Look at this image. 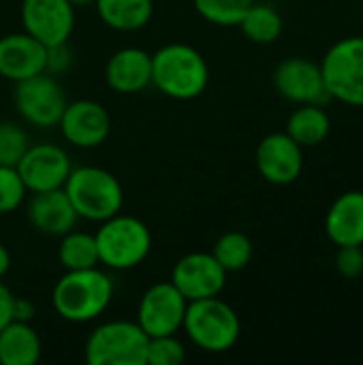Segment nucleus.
<instances>
[{"mask_svg": "<svg viewBox=\"0 0 363 365\" xmlns=\"http://www.w3.org/2000/svg\"><path fill=\"white\" fill-rule=\"evenodd\" d=\"M116 284L109 274L98 267L66 269L53 284L51 304L56 314L75 325L92 323L111 306Z\"/></svg>", "mask_w": 363, "mask_h": 365, "instance_id": "1", "label": "nucleus"}, {"mask_svg": "<svg viewBox=\"0 0 363 365\" xmlns=\"http://www.w3.org/2000/svg\"><path fill=\"white\" fill-rule=\"evenodd\" d=\"M210 66L199 49L186 43H169L152 53V86L175 101H193L205 92Z\"/></svg>", "mask_w": 363, "mask_h": 365, "instance_id": "2", "label": "nucleus"}, {"mask_svg": "<svg viewBox=\"0 0 363 365\" xmlns=\"http://www.w3.org/2000/svg\"><path fill=\"white\" fill-rule=\"evenodd\" d=\"M98 225L101 227L94 233L98 261L107 269L128 272L139 267L150 257L152 233L143 220L120 212Z\"/></svg>", "mask_w": 363, "mask_h": 365, "instance_id": "3", "label": "nucleus"}, {"mask_svg": "<svg viewBox=\"0 0 363 365\" xmlns=\"http://www.w3.org/2000/svg\"><path fill=\"white\" fill-rule=\"evenodd\" d=\"M64 192L71 199L79 218L103 222L122 212L124 188L120 180L101 167H77L64 182Z\"/></svg>", "mask_w": 363, "mask_h": 365, "instance_id": "4", "label": "nucleus"}, {"mask_svg": "<svg viewBox=\"0 0 363 365\" xmlns=\"http://www.w3.org/2000/svg\"><path fill=\"white\" fill-rule=\"evenodd\" d=\"M182 329L197 349L205 353H227L240 340L242 321L237 312L216 295L188 302Z\"/></svg>", "mask_w": 363, "mask_h": 365, "instance_id": "5", "label": "nucleus"}, {"mask_svg": "<svg viewBox=\"0 0 363 365\" xmlns=\"http://www.w3.org/2000/svg\"><path fill=\"white\" fill-rule=\"evenodd\" d=\"M148 340L137 321H107L90 331L86 361L90 365H145Z\"/></svg>", "mask_w": 363, "mask_h": 365, "instance_id": "6", "label": "nucleus"}, {"mask_svg": "<svg viewBox=\"0 0 363 365\" xmlns=\"http://www.w3.org/2000/svg\"><path fill=\"white\" fill-rule=\"evenodd\" d=\"M319 66L329 98L349 107H363V36L336 41Z\"/></svg>", "mask_w": 363, "mask_h": 365, "instance_id": "7", "label": "nucleus"}, {"mask_svg": "<svg viewBox=\"0 0 363 365\" xmlns=\"http://www.w3.org/2000/svg\"><path fill=\"white\" fill-rule=\"evenodd\" d=\"M13 103L24 122L36 128H51L60 122L66 107V96L56 75L43 71L15 83Z\"/></svg>", "mask_w": 363, "mask_h": 365, "instance_id": "8", "label": "nucleus"}, {"mask_svg": "<svg viewBox=\"0 0 363 365\" xmlns=\"http://www.w3.org/2000/svg\"><path fill=\"white\" fill-rule=\"evenodd\" d=\"M186 306V297L171 280L156 282L141 295L135 321L148 334V338L178 334L184 323Z\"/></svg>", "mask_w": 363, "mask_h": 365, "instance_id": "9", "label": "nucleus"}, {"mask_svg": "<svg viewBox=\"0 0 363 365\" xmlns=\"http://www.w3.org/2000/svg\"><path fill=\"white\" fill-rule=\"evenodd\" d=\"M24 32L45 47L68 43L75 30V6L68 0H21Z\"/></svg>", "mask_w": 363, "mask_h": 365, "instance_id": "10", "label": "nucleus"}, {"mask_svg": "<svg viewBox=\"0 0 363 365\" xmlns=\"http://www.w3.org/2000/svg\"><path fill=\"white\" fill-rule=\"evenodd\" d=\"M276 92L295 105H325L329 94L323 83L321 66L302 56H291L282 60L272 75Z\"/></svg>", "mask_w": 363, "mask_h": 365, "instance_id": "11", "label": "nucleus"}, {"mask_svg": "<svg viewBox=\"0 0 363 365\" xmlns=\"http://www.w3.org/2000/svg\"><path fill=\"white\" fill-rule=\"evenodd\" d=\"M17 171L28 192H43L62 188L73 171V165L66 150H62L60 145L36 143L28 145L21 160L17 163Z\"/></svg>", "mask_w": 363, "mask_h": 365, "instance_id": "12", "label": "nucleus"}, {"mask_svg": "<svg viewBox=\"0 0 363 365\" xmlns=\"http://www.w3.org/2000/svg\"><path fill=\"white\" fill-rule=\"evenodd\" d=\"M171 282L186 302H197L220 295L227 284V272L212 252H190L173 265Z\"/></svg>", "mask_w": 363, "mask_h": 365, "instance_id": "13", "label": "nucleus"}, {"mask_svg": "<svg viewBox=\"0 0 363 365\" xmlns=\"http://www.w3.org/2000/svg\"><path fill=\"white\" fill-rule=\"evenodd\" d=\"M58 126L62 137L71 145L90 150L107 141L111 133V118L101 103L81 98V101L66 103Z\"/></svg>", "mask_w": 363, "mask_h": 365, "instance_id": "14", "label": "nucleus"}, {"mask_svg": "<svg viewBox=\"0 0 363 365\" xmlns=\"http://www.w3.org/2000/svg\"><path fill=\"white\" fill-rule=\"evenodd\" d=\"M257 169L274 186L293 184L304 169V148L287 133H270L257 145Z\"/></svg>", "mask_w": 363, "mask_h": 365, "instance_id": "15", "label": "nucleus"}, {"mask_svg": "<svg viewBox=\"0 0 363 365\" xmlns=\"http://www.w3.org/2000/svg\"><path fill=\"white\" fill-rule=\"evenodd\" d=\"M47 47L28 32H13L0 38V77L17 83L45 71Z\"/></svg>", "mask_w": 363, "mask_h": 365, "instance_id": "16", "label": "nucleus"}, {"mask_svg": "<svg viewBox=\"0 0 363 365\" xmlns=\"http://www.w3.org/2000/svg\"><path fill=\"white\" fill-rule=\"evenodd\" d=\"M28 220L32 229L49 237H62L77 227V212L66 197L64 188L32 192L28 203Z\"/></svg>", "mask_w": 363, "mask_h": 365, "instance_id": "17", "label": "nucleus"}, {"mask_svg": "<svg viewBox=\"0 0 363 365\" xmlns=\"http://www.w3.org/2000/svg\"><path fill=\"white\" fill-rule=\"evenodd\" d=\"M105 81L120 94H135L152 86V53L139 47L118 49L105 64Z\"/></svg>", "mask_w": 363, "mask_h": 365, "instance_id": "18", "label": "nucleus"}, {"mask_svg": "<svg viewBox=\"0 0 363 365\" xmlns=\"http://www.w3.org/2000/svg\"><path fill=\"white\" fill-rule=\"evenodd\" d=\"M325 233L338 248L363 246V190H347L329 205Z\"/></svg>", "mask_w": 363, "mask_h": 365, "instance_id": "19", "label": "nucleus"}, {"mask_svg": "<svg viewBox=\"0 0 363 365\" xmlns=\"http://www.w3.org/2000/svg\"><path fill=\"white\" fill-rule=\"evenodd\" d=\"M43 342L30 323L11 321L0 329V364L34 365L41 359Z\"/></svg>", "mask_w": 363, "mask_h": 365, "instance_id": "20", "label": "nucleus"}, {"mask_svg": "<svg viewBox=\"0 0 363 365\" xmlns=\"http://www.w3.org/2000/svg\"><path fill=\"white\" fill-rule=\"evenodd\" d=\"M101 21L118 32H135L150 24L154 15L152 0H94Z\"/></svg>", "mask_w": 363, "mask_h": 365, "instance_id": "21", "label": "nucleus"}, {"mask_svg": "<svg viewBox=\"0 0 363 365\" xmlns=\"http://www.w3.org/2000/svg\"><path fill=\"white\" fill-rule=\"evenodd\" d=\"M332 130V120L323 105H300L287 120L285 133L302 148L321 145Z\"/></svg>", "mask_w": 363, "mask_h": 365, "instance_id": "22", "label": "nucleus"}, {"mask_svg": "<svg viewBox=\"0 0 363 365\" xmlns=\"http://www.w3.org/2000/svg\"><path fill=\"white\" fill-rule=\"evenodd\" d=\"M240 28L248 41L257 45H272L280 38L285 21H282V15L272 4L255 0L252 6L242 17Z\"/></svg>", "mask_w": 363, "mask_h": 365, "instance_id": "23", "label": "nucleus"}, {"mask_svg": "<svg viewBox=\"0 0 363 365\" xmlns=\"http://www.w3.org/2000/svg\"><path fill=\"white\" fill-rule=\"evenodd\" d=\"M58 259L64 269H90L98 267V248L94 233L86 231H68L60 237Z\"/></svg>", "mask_w": 363, "mask_h": 365, "instance_id": "24", "label": "nucleus"}, {"mask_svg": "<svg viewBox=\"0 0 363 365\" xmlns=\"http://www.w3.org/2000/svg\"><path fill=\"white\" fill-rule=\"evenodd\" d=\"M212 255L223 265V269L227 274L242 272L252 261V242L248 235H244L240 231H229L216 240Z\"/></svg>", "mask_w": 363, "mask_h": 365, "instance_id": "25", "label": "nucleus"}, {"mask_svg": "<svg viewBox=\"0 0 363 365\" xmlns=\"http://www.w3.org/2000/svg\"><path fill=\"white\" fill-rule=\"evenodd\" d=\"M255 0H193L197 13L214 26H240Z\"/></svg>", "mask_w": 363, "mask_h": 365, "instance_id": "26", "label": "nucleus"}, {"mask_svg": "<svg viewBox=\"0 0 363 365\" xmlns=\"http://www.w3.org/2000/svg\"><path fill=\"white\" fill-rule=\"evenodd\" d=\"M186 359V346L175 334L148 340L145 365H180Z\"/></svg>", "mask_w": 363, "mask_h": 365, "instance_id": "27", "label": "nucleus"}, {"mask_svg": "<svg viewBox=\"0 0 363 365\" xmlns=\"http://www.w3.org/2000/svg\"><path fill=\"white\" fill-rule=\"evenodd\" d=\"M28 145V133L19 124L0 122V167H17Z\"/></svg>", "mask_w": 363, "mask_h": 365, "instance_id": "28", "label": "nucleus"}, {"mask_svg": "<svg viewBox=\"0 0 363 365\" xmlns=\"http://www.w3.org/2000/svg\"><path fill=\"white\" fill-rule=\"evenodd\" d=\"M28 188L17 171V167H0V214H11L19 210L26 201Z\"/></svg>", "mask_w": 363, "mask_h": 365, "instance_id": "29", "label": "nucleus"}, {"mask_svg": "<svg viewBox=\"0 0 363 365\" xmlns=\"http://www.w3.org/2000/svg\"><path fill=\"white\" fill-rule=\"evenodd\" d=\"M336 269L347 280L363 276V246H340L336 255Z\"/></svg>", "mask_w": 363, "mask_h": 365, "instance_id": "30", "label": "nucleus"}, {"mask_svg": "<svg viewBox=\"0 0 363 365\" xmlns=\"http://www.w3.org/2000/svg\"><path fill=\"white\" fill-rule=\"evenodd\" d=\"M71 62H73V58H71V51H68L66 43L47 47V64H45V71L47 73L62 75L71 66Z\"/></svg>", "mask_w": 363, "mask_h": 365, "instance_id": "31", "label": "nucleus"}, {"mask_svg": "<svg viewBox=\"0 0 363 365\" xmlns=\"http://www.w3.org/2000/svg\"><path fill=\"white\" fill-rule=\"evenodd\" d=\"M13 299L15 295L11 293V289L0 280V329L13 321Z\"/></svg>", "mask_w": 363, "mask_h": 365, "instance_id": "32", "label": "nucleus"}, {"mask_svg": "<svg viewBox=\"0 0 363 365\" xmlns=\"http://www.w3.org/2000/svg\"><path fill=\"white\" fill-rule=\"evenodd\" d=\"M36 314V308L30 299L26 297H15L13 299V321H21V323H30Z\"/></svg>", "mask_w": 363, "mask_h": 365, "instance_id": "33", "label": "nucleus"}, {"mask_svg": "<svg viewBox=\"0 0 363 365\" xmlns=\"http://www.w3.org/2000/svg\"><path fill=\"white\" fill-rule=\"evenodd\" d=\"M9 269H11V252L6 250L4 244H0V280L6 276Z\"/></svg>", "mask_w": 363, "mask_h": 365, "instance_id": "34", "label": "nucleus"}, {"mask_svg": "<svg viewBox=\"0 0 363 365\" xmlns=\"http://www.w3.org/2000/svg\"><path fill=\"white\" fill-rule=\"evenodd\" d=\"M73 6H86V4H94V0H68Z\"/></svg>", "mask_w": 363, "mask_h": 365, "instance_id": "35", "label": "nucleus"}]
</instances>
